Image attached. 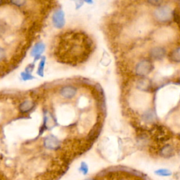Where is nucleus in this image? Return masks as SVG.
Returning a JSON list of instances; mask_svg holds the SVG:
<instances>
[{
  "label": "nucleus",
  "mask_w": 180,
  "mask_h": 180,
  "mask_svg": "<svg viewBox=\"0 0 180 180\" xmlns=\"http://www.w3.org/2000/svg\"><path fill=\"white\" fill-rule=\"evenodd\" d=\"M61 39V48L75 60H85L91 54L94 48L92 39L82 32H66Z\"/></svg>",
  "instance_id": "obj_1"
},
{
  "label": "nucleus",
  "mask_w": 180,
  "mask_h": 180,
  "mask_svg": "<svg viewBox=\"0 0 180 180\" xmlns=\"http://www.w3.org/2000/svg\"><path fill=\"white\" fill-rule=\"evenodd\" d=\"M52 22L53 27L56 29H62L66 25V18L64 11L59 8L56 10L52 16Z\"/></svg>",
  "instance_id": "obj_4"
},
{
  "label": "nucleus",
  "mask_w": 180,
  "mask_h": 180,
  "mask_svg": "<svg viewBox=\"0 0 180 180\" xmlns=\"http://www.w3.org/2000/svg\"><path fill=\"white\" fill-rule=\"evenodd\" d=\"M35 107V103L31 100H25L20 104L18 106L19 111L22 113H27V112L32 111Z\"/></svg>",
  "instance_id": "obj_10"
},
{
  "label": "nucleus",
  "mask_w": 180,
  "mask_h": 180,
  "mask_svg": "<svg viewBox=\"0 0 180 180\" xmlns=\"http://www.w3.org/2000/svg\"><path fill=\"white\" fill-rule=\"evenodd\" d=\"M2 2H3V0H0V4H2Z\"/></svg>",
  "instance_id": "obj_25"
},
{
  "label": "nucleus",
  "mask_w": 180,
  "mask_h": 180,
  "mask_svg": "<svg viewBox=\"0 0 180 180\" xmlns=\"http://www.w3.org/2000/svg\"><path fill=\"white\" fill-rule=\"evenodd\" d=\"M76 93H77V89L71 85L64 86L61 88L60 91H59V94L61 97L65 98H68V99L74 97L76 95Z\"/></svg>",
  "instance_id": "obj_8"
},
{
  "label": "nucleus",
  "mask_w": 180,
  "mask_h": 180,
  "mask_svg": "<svg viewBox=\"0 0 180 180\" xmlns=\"http://www.w3.org/2000/svg\"><path fill=\"white\" fill-rule=\"evenodd\" d=\"M179 83H180V79H179Z\"/></svg>",
  "instance_id": "obj_26"
},
{
  "label": "nucleus",
  "mask_w": 180,
  "mask_h": 180,
  "mask_svg": "<svg viewBox=\"0 0 180 180\" xmlns=\"http://www.w3.org/2000/svg\"><path fill=\"white\" fill-rule=\"evenodd\" d=\"M174 10L169 5H161L154 10L153 16L157 22L166 24L173 19Z\"/></svg>",
  "instance_id": "obj_2"
},
{
  "label": "nucleus",
  "mask_w": 180,
  "mask_h": 180,
  "mask_svg": "<svg viewBox=\"0 0 180 180\" xmlns=\"http://www.w3.org/2000/svg\"><path fill=\"white\" fill-rule=\"evenodd\" d=\"M168 58L170 61L174 63H180V47L170 52L169 53Z\"/></svg>",
  "instance_id": "obj_11"
},
{
  "label": "nucleus",
  "mask_w": 180,
  "mask_h": 180,
  "mask_svg": "<svg viewBox=\"0 0 180 180\" xmlns=\"http://www.w3.org/2000/svg\"><path fill=\"white\" fill-rule=\"evenodd\" d=\"M27 0H10V3L16 7L21 8L25 5Z\"/></svg>",
  "instance_id": "obj_17"
},
{
  "label": "nucleus",
  "mask_w": 180,
  "mask_h": 180,
  "mask_svg": "<svg viewBox=\"0 0 180 180\" xmlns=\"http://www.w3.org/2000/svg\"><path fill=\"white\" fill-rule=\"evenodd\" d=\"M174 149L171 145H166L160 150V154L164 157H170L173 153Z\"/></svg>",
  "instance_id": "obj_14"
},
{
  "label": "nucleus",
  "mask_w": 180,
  "mask_h": 180,
  "mask_svg": "<svg viewBox=\"0 0 180 180\" xmlns=\"http://www.w3.org/2000/svg\"><path fill=\"white\" fill-rule=\"evenodd\" d=\"M108 172H125L130 173L132 174H134V175H136L138 177H142V174L140 173L139 172H138L137 170H134L133 169L129 168H126V167H122V166H118V167H112L111 168L108 169Z\"/></svg>",
  "instance_id": "obj_9"
},
{
  "label": "nucleus",
  "mask_w": 180,
  "mask_h": 180,
  "mask_svg": "<svg viewBox=\"0 0 180 180\" xmlns=\"http://www.w3.org/2000/svg\"><path fill=\"white\" fill-rule=\"evenodd\" d=\"M149 4H151L153 7H159V6L162 5L164 0H147Z\"/></svg>",
  "instance_id": "obj_19"
},
{
  "label": "nucleus",
  "mask_w": 180,
  "mask_h": 180,
  "mask_svg": "<svg viewBox=\"0 0 180 180\" xmlns=\"http://www.w3.org/2000/svg\"><path fill=\"white\" fill-rule=\"evenodd\" d=\"M21 77L22 80L23 81H30V80H32L35 79V77H34V76L32 75V73L28 72L26 71L21 72Z\"/></svg>",
  "instance_id": "obj_16"
},
{
  "label": "nucleus",
  "mask_w": 180,
  "mask_h": 180,
  "mask_svg": "<svg viewBox=\"0 0 180 180\" xmlns=\"http://www.w3.org/2000/svg\"><path fill=\"white\" fill-rule=\"evenodd\" d=\"M153 64L148 59H143L139 61L135 67V72L140 77H146L153 71Z\"/></svg>",
  "instance_id": "obj_3"
},
{
  "label": "nucleus",
  "mask_w": 180,
  "mask_h": 180,
  "mask_svg": "<svg viewBox=\"0 0 180 180\" xmlns=\"http://www.w3.org/2000/svg\"><path fill=\"white\" fill-rule=\"evenodd\" d=\"M46 49V45L43 42L39 41L35 44L30 51V56L34 58V62L39 61Z\"/></svg>",
  "instance_id": "obj_5"
},
{
  "label": "nucleus",
  "mask_w": 180,
  "mask_h": 180,
  "mask_svg": "<svg viewBox=\"0 0 180 180\" xmlns=\"http://www.w3.org/2000/svg\"><path fill=\"white\" fill-rule=\"evenodd\" d=\"M166 50L164 47H155L150 50L149 56L155 61H160L165 57Z\"/></svg>",
  "instance_id": "obj_7"
},
{
  "label": "nucleus",
  "mask_w": 180,
  "mask_h": 180,
  "mask_svg": "<svg viewBox=\"0 0 180 180\" xmlns=\"http://www.w3.org/2000/svg\"><path fill=\"white\" fill-rule=\"evenodd\" d=\"M47 58L44 56H42V58L39 59V63L38 65V70H37V74L40 77H44V68L46 65Z\"/></svg>",
  "instance_id": "obj_12"
},
{
  "label": "nucleus",
  "mask_w": 180,
  "mask_h": 180,
  "mask_svg": "<svg viewBox=\"0 0 180 180\" xmlns=\"http://www.w3.org/2000/svg\"><path fill=\"white\" fill-rule=\"evenodd\" d=\"M84 180H95V179H93V178H88V179H84Z\"/></svg>",
  "instance_id": "obj_24"
},
{
  "label": "nucleus",
  "mask_w": 180,
  "mask_h": 180,
  "mask_svg": "<svg viewBox=\"0 0 180 180\" xmlns=\"http://www.w3.org/2000/svg\"><path fill=\"white\" fill-rule=\"evenodd\" d=\"M71 1L75 2V5H76V8H77V9L80 7H81L82 5V0H71Z\"/></svg>",
  "instance_id": "obj_22"
},
{
  "label": "nucleus",
  "mask_w": 180,
  "mask_h": 180,
  "mask_svg": "<svg viewBox=\"0 0 180 180\" xmlns=\"http://www.w3.org/2000/svg\"><path fill=\"white\" fill-rule=\"evenodd\" d=\"M82 1L84 2H86L87 4H92L93 0H82Z\"/></svg>",
  "instance_id": "obj_23"
},
{
  "label": "nucleus",
  "mask_w": 180,
  "mask_h": 180,
  "mask_svg": "<svg viewBox=\"0 0 180 180\" xmlns=\"http://www.w3.org/2000/svg\"><path fill=\"white\" fill-rule=\"evenodd\" d=\"M44 147L49 150H56L61 146V142L57 137L53 134H49L44 139Z\"/></svg>",
  "instance_id": "obj_6"
},
{
  "label": "nucleus",
  "mask_w": 180,
  "mask_h": 180,
  "mask_svg": "<svg viewBox=\"0 0 180 180\" xmlns=\"http://www.w3.org/2000/svg\"><path fill=\"white\" fill-rule=\"evenodd\" d=\"M34 68H35V64H34V63H30V64L28 65L26 68H25V71H26L28 72H30V73H32Z\"/></svg>",
  "instance_id": "obj_21"
},
{
  "label": "nucleus",
  "mask_w": 180,
  "mask_h": 180,
  "mask_svg": "<svg viewBox=\"0 0 180 180\" xmlns=\"http://www.w3.org/2000/svg\"><path fill=\"white\" fill-rule=\"evenodd\" d=\"M155 174L160 177H170L172 174V172L168 169H159L155 171Z\"/></svg>",
  "instance_id": "obj_15"
},
{
  "label": "nucleus",
  "mask_w": 180,
  "mask_h": 180,
  "mask_svg": "<svg viewBox=\"0 0 180 180\" xmlns=\"http://www.w3.org/2000/svg\"><path fill=\"white\" fill-rule=\"evenodd\" d=\"M150 87V81L146 79H142L137 83V88L142 91H148Z\"/></svg>",
  "instance_id": "obj_13"
},
{
  "label": "nucleus",
  "mask_w": 180,
  "mask_h": 180,
  "mask_svg": "<svg viewBox=\"0 0 180 180\" xmlns=\"http://www.w3.org/2000/svg\"><path fill=\"white\" fill-rule=\"evenodd\" d=\"M7 58V52H6L5 49L0 46V62L5 60Z\"/></svg>",
  "instance_id": "obj_20"
},
{
  "label": "nucleus",
  "mask_w": 180,
  "mask_h": 180,
  "mask_svg": "<svg viewBox=\"0 0 180 180\" xmlns=\"http://www.w3.org/2000/svg\"><path fill=\"white\" fill-rule=\"evenodd\" d=\"M79 170H80V172H82L83 174L85 175V174L88 173V172H89L88 165H87L85 162H82Z\"/></svg>",
  "instance_id": "obj_18"
}]
</instances>
